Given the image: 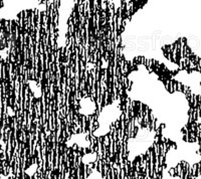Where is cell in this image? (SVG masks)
I'll use <instances>...</instances> for the list:
<instances>
[{
  "label": "cell",
  "instance_id": "6da1fadb",
  "mask_svg": "<svg viewBox=\"0 0 201 179\" xmlns=\"http://www.w3.org/2000/svg\"><path fill=\"white\" fill-rule=\"evenodd\" d=\"M169 175H170V176H172V177L176 176V171H175V168H171V169L169 170Z\"/></svg>",
  "mask_w": 201,
  "mask_h": 179
},
{
  "label": "cell",
  "instance_id": "7a4b0ae2",
  "mask_svg": "<svg viewBox=\"0 0 201 179\" xmlns=\"http://www.w3.org/2000/svg\"><path fill=\"white\" fill-rule=\"evenodd\" d=\"M0 152H1V142H0Z\"/></svg>",
  "mask_w": 201,
  "mask_h": 179
}]
</instances>
